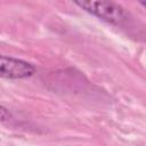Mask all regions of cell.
<instances>
[{
  "label": "cell",
  "instance_id": "obj_2",
  "mask_svg": "<svg viewBox=\"0 0 146 146\" xmlns=\"http://www.w3.org/2000/svg\"><path fill=\"white\" fill-rule=\"evenodd\" d=\"M34 72L35 67L31 63L0 54V78L9 80H22L32 76Z\"/></svg>",
  "mask_w": 146,
  "mask_h": 146
},
{
  "label": "cell",
  "instance_id": "obj_1",
  "mask_svg": "<svg viewBox=\"0 0 146 146\" xmlns=\"http://www.w3.org/2000/svg\"><path fill=\"white\" fill-rule=\"evenodd\" d=\"M76 6L99 19L119 25L127 18L124 8L113 1H75Z\"/></svg>",
  "mask_w": 146,
  "mask_h": 146
},
{
  "label": "cell",
  "instance_id": "obj_3",
  "mask_svg": "<svg viewBox=\"0 0 146 146\" xmlns=\"http://www.w3.org/2000/svg\"><path fill=\"white\" fill-rule=\"evenodd\" d=\"M10 116H11V114L8 111V108H6L5 106L0 105V122H5V121L9 120Z\"/></svg>",
  "mask_w": 146,
  "mask_h": 146
}]
</instances>
